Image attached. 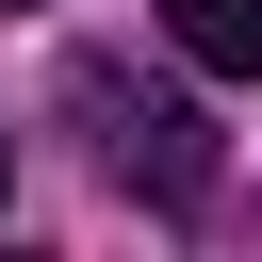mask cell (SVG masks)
I'll use <instances>...</instances> for the list:
<instances>
[{
    "instance_id": "6da1fadb",
    "label": "cell",
    "mask_w": 262,
    "mask_h": 262,
    "mask_svg": "<svg viewBox=\"0 0 262 262\" xmlns=\"http://www.w3.org/2000/svg\"><path fill=\"white\" fill-rule=\"evenodd\" d=\"M66 115L98 131V180H115V196L213 213V115H196L180 82H147V66H115V49H66Z\"/></svg>"
},
{
    "instance_id": "7a4b0ae2",
    "label": "cell",
    "mask_w": 262,
    "mask_h": 262,
    "mask_svg": "<svg viewBox=\"0 0 262 262\" xmlns=\"http://www.w3.org/2000/svg\"><path fill=\"white\" fill-rule=\"evenodd\" d=\"M164 49L196 82H262V0H164Z\"/></svg>"
},
{
    "instance_id": "3957f363",
    "label": "cell",
    "mask_w": 262,
    "mask_h": 262,
    "mask_svg": "<svg viewBox=\"0 0 262 262\" xmlns=\"http://www.w3.org/2000/svg\"><path fill=\"white\" fill-rule=\"evenodd\" d=\"M0 196H16V164H0Z\"/></svg>"
},
{
    "instance_id": "277c9868",
    "label": "cell",
    "mask_w": 262,
    "mask_h": 262,
    "mask_svg": "<svg viewBox=\"0 0 262 262\" xmlns=\"http://www.w3.org/2000/svg\"><path fill=\"white\" fill-rule=\"evenodd\" d=\"M0 16H16V0H0Z\"/></svg>"
}]
</instances>
